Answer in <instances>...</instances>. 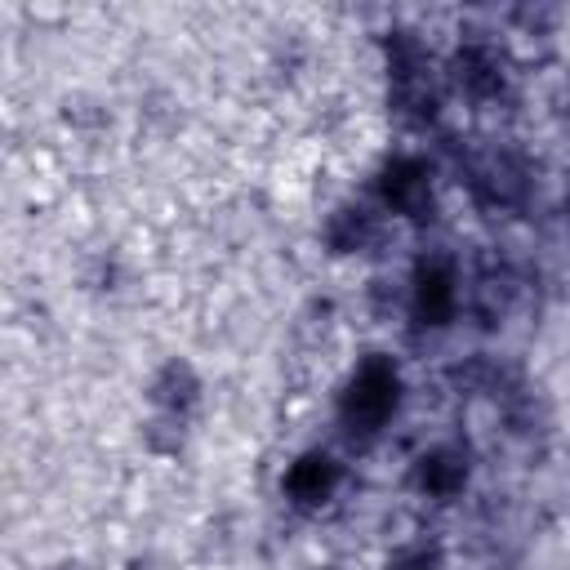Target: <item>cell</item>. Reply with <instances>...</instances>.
<instances>
[{
  "instance_id": "1",
  "label": "cell",
  "mask_w": 570,
  "mask_h": 570,
  "mask_svg": "<svg viewBox=\"0 0 570 570\" xmlns=\"http://www.w3.org/2000/svg\"><path fill=\"white\" fill-rule=\"evenodd\" d=\"M396 405V374L379 361H370L365 370H356L347 396H343V419L361 423V432H374Z\"/></svg>"
},
{
  "instance_id": "2",
  "label": "cell",
  "mask_w": 570,
  "mask_h": 570,
  "mask_svg": "<svg viewBox=\"0 0 570 570\" xmlns=\"http://www.w3.org/2000/svg\"><path fill=\"white\" fill-rule=\"evenodd\" d=\"M450 298H454V289H450V276L445 272H423L419 276V316L428 321V325H441V316L450 312Z\"/></svg>"
},
{
  "instance_id": "3",
  "label": "cell",
  "mask_w": 570,
  "mask_h": 570,
  "mask_svg": "<svg viewBox=\"0 0 570 570\" xmlns=\"http://www.w3.org/2000/svg\"><path fill=\"white\" fill-rule=\"evenodd\" d=\"M330 463L325 459H303L294 472H289V490H294V499L298 503H316L325 490H330Z\"/></svg>"
}]
</instances>
